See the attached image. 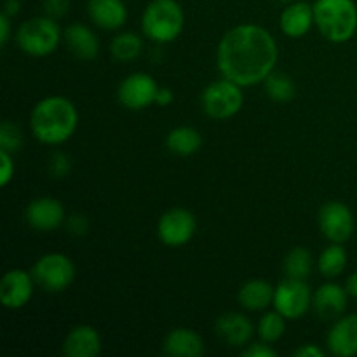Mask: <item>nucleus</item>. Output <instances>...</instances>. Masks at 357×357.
Masks as SVG:
<instances>
[{"mask_svg":"<svg viewBox=\"0 0 357 357\" xmlns=\"http://www.w3.org/2000/svg\"><path fill=\"white\" fill-rule=\"evenodd\" d=\"M264 87L267 96L271 98L272 101H275V103H288V101H291L296 94V86L293 77L284 72H278V70H274V72L264 80Z\"/></svg>","mask_w":357,"mask_h":357,"instance_id":"27","label":"nucleus"},{"mask_svg":"<svg viewBox=\"0 0 357 357\" xmlns=\"http://www.w3.org/2000/svg\"><path fill=\"white\" fill-rule=\"evenodd\" d=\"M166 149L178 157L194 155L202 149L201 132L190 126H178L167 132Z\"/></svg>","mask_w":357,"mask_h":357,"instance_id":"23","label":"nucleus"},{"mask_svg":"<svg viewBox=\"0 0 357 357\" xmlns=\"http://www.w3.org/2000/svg\"><path fill=\"white\" fill-rule=\"evenodd\" d=\"M16 164H14V153L0 150V185L7 187L14 180Z\"/></svg>","mask_w":357,"mask_h":357,"instance_id":"31","label":"nucleus"},{"mask_svg":"<svg viewBox=\"0 0 357 357\" xmlns=\"http://www.w3.org/2000/svg\"><path fill=\"white\" fill-rule=\"evenodd\" d=\"M143 52V38L136 31H119L110 42V54L115 61H135Z\"/></svg>","mask_w":357,"mask_h":357,"instance_id":"24","label":"nucleus"},{"mask_svg":"<svg viewBox=\"0 0 357 357\" xmlns=\"http://www.w3.org/2000/svg\"><path fill=\"white\" fill-rule=\"evenodd\" d=\"M241 354L244 357H275L278 356V351L272 347V344H267V342H251L246 347L241 351Z\"/></svg>","mask_w":357,"mask_h":357,"instance_id":"32","label":"nucleus"},{"mask_svg":"<svg viewBox=\"0 0 357 357\" xmlns=\"http://www.w3.org/2000/svg\"><path fill=\"white\" fill-rule=\"evenodd\" d=\"M279 26L281 31L289 38H302L316 26L314 20V6L303 0H295L291 3H286L279 16Z\"/></svg>","mask_w":357,"mask_h":357,"instance_id":"17","label":"nucleus"},{"mask_svg":"<svg viewBox=\"0 0 357 357\" xmlns=\"http://www.w3.org/2000/svg\"><path fill=\"white\" fill-rule=\"evenodd\" d=\"M65 223H66V229H68V232L72 234V236L82 237L89 232V222H87L86 216L79 215V213L66 216Z\"/></svg>","mask_w":357,"mask_h":357,"instance_id":"34","label":"nucleus"},{"mask_svg":"<svg viewBox=\"0 0 357 357\" xmlns=\"http://www.w3.org/2000/svg\"><path fill=\"white\" fill-rule=\"evenodd\" d=\"M35 282L31 272L24 268H10L0 281V303L9 310H20L31 302L35 293Z\"/></svg>","mask_w":357,"mask_h":357,"instance_id":"12","label":"nucleus"},{"mask_svg":"<svg viewBox=\"0 0 357 357\" xmlns=\"http://www.w3.org/2000/svg\"><path fill=\"white\" fill-rule=\"evenodd\" d=\"M345 289L352 298H357V272L349 275L347 281H345Z\"/></svg>","mask_w":357,"mask_h":357,"instance_id":"39","label":"nucleus"},{"mask_svg":"<svg viewBox=\"0 0 357 357\" xmlns=\"http://www.w3.org/2000/svg\"><path fill=\"white\" fill-rule=\"evenodd\" d=\"M314 20L319 33L331 44H345L357 31L356 0H316Z\"/></svg>","mask_w":357,"mask_h":357,"instance_id":"3","label":"nucleus"},{"mask_svg":"<svg viewBox=\"0 0 357 357\" xmlns=\"http://www.w3.org/2000/svg\"><path fill=\"white\" fill-rule=\"evenodd\" d=\"M328 352L337 357L357 356V314L338 317L326 335Z\"/></svg>","mask_w":357,"mask_h":357,"instance_id":"16","label":"nucleus"},{"mask_svg":"<svg viewBox=\"0 0 357 357\" xmlns=\"http://www.w3.org/2000/svg\"><path fill=\"white\" fill-rule=\"evenodd\" d=\"M24 220L37 232H52L66 222L65 206L54 197H37L24 209Z\"/></svg>","mask_w":357,"mask_h":357,"instance_id":"13","label":"nucleus"},{"mask_svg":"<svg viewBox=\"0 0 357 357\" xmlns=\"http://www.w3.org/2000/svg\"><path fill=\"white\" fill-rule=\"evenodd\" d=\"M162 351L171 357H201L206 352V344L197 331L174 328L164 338Z\"/></svg>","mask_w":357,"mask_h":357,"instance_id":"21","label":"nucleus"},{"mask_svg":"<svg viewBox=\"0 0 357 357\" xmlns=\"http://www.w3.org/2000/svg\"><path fill=\"white\" fill-rule=\"evenodd\" d=\"M215 333L229 347L244 349L253 340L255 333H257V326L244 314L225 312L216 319Z\"/></svg>","mask_w":357,"mask_h":357,"instance_id":"14","label":"nucleus"},{"mask_svg":"<svg viewBox=\"0 0 357 357\" xmlns=\"http://www.w3.org/2000/svg\"><path fill=\"white\" fill-rule=\"evenodd\" d=\"M275 286L264 279H251L239 288L237 302L244 310L250 312H264L274 303Z\"/></svg>","mask_w":357,"mask_h":357,"instance_id":"22","label":"nucleus"},{"mask_svg":"<svg viewBox=\"0 0 357 357\" xmlns=\"http://www.w3.org/2000/svg\"><path fill=\"white\" fill-rule=\"evenodd\" d=\"M293 356L295 357H324L326 356V352H324L317 344H303L302 347H298L295 352H293Z\"/></svg>","mask_w":357,"mask_h":357,"instance_id":"36","label":"nucleus"},{"mask_svg":"<svg viewBox=\"0 0 357 357\" xmlns=\"http://www.w3.org/2000/svg\"><path fill=\"white\" fill-rule=\"evenodd\" d=\"M13 17L7 16V14H0V45L6 47L9 44L10 37H13Z\"/></svg>","mask_w":357,"mask_h":357,"instance_id":"35","label":"nucleus"},{"mask_svg":"<svg viewBox=\"0 0 357 357\" xmlns=\"http://www.w3.org/2000/svg\"><path fill=\"white\" fill-rule=\"evenodd\" d=\"M319 230L330 243L344 244L352 237L356 220L351 208L342 201H328L321 206L317 215Z\"/></svg>","mask_w":357,"mask_h":357,"instance_id":"11","label":"nucleus"},{"mask_svg":"<svg viewBox=\"0 0 357 357\" xmlns=\"http://www.w3.org/2000/svg\"><path fill=\"white\" fill-rule=\"evenodd\" d=\"M77 126L79 112L75 103L65 96H45L31 108L30 131L42 145H65L75 135Z\"/></svg>","mask_w":357,"mask_h":357,"instance_id":"2","label":"nucleus"},{"mask_svg":"<svg viewBox=\"0 0 357 357\" xmlns=\"http://www.w3.org/2000/svg\"><path fill=\"white\" fill-rule=\"evenodd\" d=\"M16 44L24 54L31 58L51 56L63 42V30L58 20L51 16H35L17 26Z\"/></svg>","mask_w":357,"mask_h":357,"instance_id":"5","label":"nucleus"},{"mask_svg":"<svg viewBox=\"0 0 357 357\" xmlns=\"http://www.w3.org/2000/svg\"><path fill=\"white\" fill-rule=\"evenodd\" d=\"M174 101V93L169 87H159V93H157L155 105L157 107H169Z\"/></svg>","mask_w":357,"mask_h":357,"instance_id":"37","label":"nucleus"},{"mask_svg":"<svg viewBox=\"0 0 357 357\" xmlns=\"http://www.w3.org/2000/svg\"><path fill=\"white\" fill-rule=\"evenodd\" d=\"M2 13L10 17H16L21 13V0H3Z\"/></svg>","mask_w":357,"mask_h":357,"instance_id":"38","label":"nucleus"},{"mask_svg":"<svg viewBox=\"0 0 357 357\" xmlns=\"http://www.w3.org/2000/svg\"><path fill=\"white\" fill-rule=\"evenodd\" d=\"M100 331L91 324H79L72 328L61 345L63 356L66 357H96L101 352Z\"/></svg>","mask_w":357,"mask_h":357,"instance_id":"18","label":"nucleus"},{"mask_svg":"<svg viewBox=\"0 0 357 357\" xmlns=\"http://www.w3.org/2000/svg\"><path fill=\"white\" fill-rule=\"evenodd\" d=\"M87 16L105 31H117L128 21V6L124 0H87Z\"/></svg>","mask_w":357,"mask_h":357,"instance_id":"19","label":"nucleus"},{"mask_svg":"<svg viewBox=\"0 0 357 357\" xmlns=\"http://www.w3.org/2000/svg\"><path fill=\"white\" fill-rule=\"evenodd\" d=\"M347 250L342 244L331 243L330 246L324 248L323 253L317 258V268H319L323 278L335 279L344 274V271L347 268Z\"/></svg>","mask_w":357,"mask_h":357,"instance_id":"25","label":"nucleus"},{"mask_svg":"<svg viewBox=\"0 0 357 357\" xmlns=\"http://www.w3.org/2000/svg\"><path fill=\"white\" fill-rule=\"evenodd\" d=\"M23 131L20 129V126L10 121H3L0 124V150L16 153L23 146Z\"/></svg>","mask_w":357,"mask_h":357,"instance_id":"29","label":"nucleus"},{"mask_svg":"<svg viewBox=\"0 0 357 357\" xmlns=\"http://www.w3.org/2000/svg\"><path fill=\"white\" fill-rule=\"evenodd\" d=\"M70 169H72V159L65 152L58 150V152L52 153L51 159H49V173L52 178L61 180L70 173Z\"/></svg>","mask_w":357,"mask_h":357,"instance_id":"30","label":"nucleus"},{"mask_svg":"<svg viewBox=\"0 0 357 357\" xmlns=\"http://www.w3.org/2000/svg\"><path fill=\"white\" fill-rule=\"evenodd\" d=\"M286 317L281 316L278 310H268L260 317L257 324V335L261 342L275 344L281 340L286 333Z\"/></svg>","mask_w":357,"mask_h":357,"instance_id":"28","label":"nucleus"},{"mask_svg":"<svg viewBox=\"0 0 357 357\" xmlns=\"http://www.w3.org/2000/svg\"><path fill=\"white\" fill-rule=\"evenodd\" d=\"M185 30V10L178 0H150L142 14V33L153 44H171Z\"/></svg>","mask_w":357,"mask_h":357,"instance_id":"4","label":"nucleus"},{"mask_svg":"<svg viewBox=\"0 0 357 357\" xmlns=\"http://www.w3.org/2000/svg\"><path fill=\"white\" fill-rule=\"evenodd\" d=\"M72 0H42V7H44L45 16H51L54 20H61L66 16L70 10Z\"/></svg>","mask_w":357,"mask_h":357,"instance_id":"33","label":"nucleus"},{"mask_svg":"<svg viewBox=\"0 0 357 357\" xmlns=\"http://www.w3.org/2000/svg\"><path fill=\"white\" fill-rule=\"evenodd\" d=\"M38 288L47 293L66 291L75 281V264L65 253H45L31 267Z\"/></svg>","mask_w":357,"mask_h":357,"instance_id":"7","label":"nucleus"},{"mask_svg":"<svg viewBox=\"0 0 357 357\" xmlns=\"http://www.w3.org/2000/svg\"><path fill=\"white\" fill-rule=\"evenodd\" d=\"M159 84L150 73L135 72L121 80L117 87V100L124 108L132 112L145 110L155 105Z\"/></svg>","mask_w":357,"mask_h":357,"instance_id":"10","label":"nucleus"},{"mask_svg":"<svg viewBox=\"0 0 357 357\" xmlns=\"http://www.w3.org/2000/svg\"><path fill=\"white\" fill-rule=\"evenodd\" d=\"M63 42L75 58L93 61L100 54V38L84 23H72L63 30Z\"/></svg>","mask_w":357,"mask_h":357,"instance_id":"20","label":"nucleus"},{"mask_svg":"<svg viewBox=\"0 0 357 357\" xmlns=\"http://www.w3.org/2000/svg\"><path fill=\"white\" fill-rule=\"evenodd\" d=\"M282 268H284L286 278L307 281V278L312 274V268H314L312 253L303 246L293 248V250H289L288 255L284 257Z\"/></svg>","mask_w":357,"mask_h":357,"instance_id":"26","label":"nucleus"},{"mask_svg":"<svg viewBox=\"0 0 357 357\" xmlns=\"http://www.w3.org/2000/svg\"><path fill=\"white\" fill-rule=\"evenodd\" d=\"M349 293L345 286L337 282H324L323 286L314 291L312 295V310L317 317L324 321H337L347 310Z\"/></svg>","mask_w":357,"mask_h":357,"instance_id":"15","label":"nucleus"},{"mask_svg":"<svg viewBox=\"0 0 357 357\" xmlns=\"http://www.w3.org/2000/svg\"><path fill=\"white\" fill-rule=\"evenodd\" d=\"M312 295L307 281L286 278L275 286L272 307L288 321H298L312 309Z\"/></svg>","mask_w":357,"mask_h":357,"instance_id":"8","label":"nucleus"},{"mask_svg":"<svg viewBox=\"0 0 357 357\" xmlns=\"http://www.w3.org/2000/svg\"><path fill=\"white\" fill-rule=\"evenodd\" d=\"M243 105V87L225 77L206 86L201 94L202 112L213 121H227L236 117Z\"/></svg>","mask_w":357,"mask_h":357,"instance_id":"6","label":"nucleus"},{"mask_svg":"<svg viewBox=\"0 0 357 357\" xmlns=\"http://www.w3.org/2000/svg\"><path fill=\"white\" fill-rule=\"evenodd\" d=\"M279 59L278 42L268 30L255 23L230 28L216 47V66L222 77L251 87L264 84L275 70Z\"/></svg>","mask_w":357,"mask_h":357,"instance_id":"1","label":"nucleus"},{"mask_svg":"<svg viewBox=\"0 0 357 357\" xmlns=\"http://www.w3.org/2000/svg\"><path fill=\"white\" fill-rule=\"evenodd\" d=\"M278 2H281V3H291V2H295V0H278Z\"/></svg>","mask_w":357,"mask_h":357,"instance_id":"40","label":"nucleus"},{"mask_svg":"<svg viewBox=\"0 0 357 357\" xmlns=\"http://www.w3.org/2000/svg\"><path fill=\"white\" fill-rule=\"evenodd\" d=\"M197 232V218L185 208H171L157 222V237L167 248H183Z\"/></svg>","mask_w":357,"mask_h":357,"instance_id":"9","label":"nucleus"}]
</instances>
